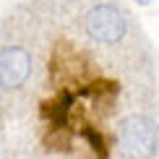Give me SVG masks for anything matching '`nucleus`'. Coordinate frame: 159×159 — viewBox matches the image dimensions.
<instances>
[{"mask_svg": "<svg viewBox=\"0 0 159 159\" xmlns=\"http://www.w3.org/2000/svg\"><path fill=\"white\" fill-rule=\"evenodd\" d=\"M136 3H141V5H146V3H149V0H136Z\"/></svg>", "mask_w": 159, "mask_h": 159, "instance_id": "obj_4", "label": "nucleus"}, {"mask_svg": "<svg viewBox=\"0 0 159 159\" xmlns=\"http://www.w3.org/2000/svg\"><path fill=\"white\" fill-rule=\"evenodd\" d=\"M117 146L125 159H151L159 149V125L143 115L125 117L117 128Z\"/></svg>", "mask_w": 159, "mask_h": 159, "instance_id": "obj_1", "label": "nucleus"}, {"mask_svg": "<svg viewBox=\"0 0 159 159\" xmlns=\"http://www.w3.org/2000/svg\"><path fill=\"white\" fill-rule=\"evenodd\" d=\"M86 31L102 44H115L125 34V16L115 5H97L86 16Z\"/></svg>", "mask_w": 159, "mask_h": 159, "instance_id": "obj_2", "label": "nucleus"}, {"mask_svg": "<svg viewBox=\"0 0 159 159\" xmlns=\"http://www.w3.org/2000/svg\"><path fill=\"white\" fill-rule=\"evenodd\" d=\"M31 73V55L24 47H5L0 50V86L18 89Z\"/></svg>", "mask_w": 159, "mask_h": 159, "instance_id": "obj_3", "label": "nucleus"}]
</instances>
